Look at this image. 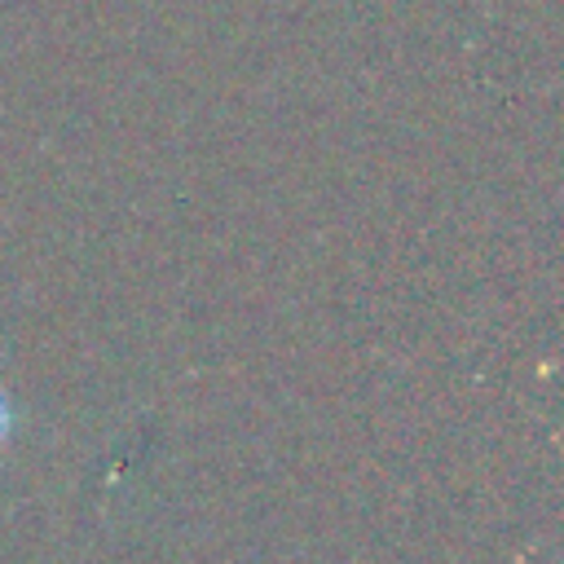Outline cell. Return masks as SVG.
<instances>
[{
  "label": "cell",
  "mask_w": 564,
  "mask_h": 564,
  "mask_svg": "<svg viewBox=\"0 0 564 564\" xmlns=\"http://www.w3.org/2000/svg\"><path fill=\"white\" fill-rule=\"evenodd\" d=\"M9 436H13V405H9V397L0 392V449H4Z\"/></svg>",
  "instance_id": "1"
}]
</instances>
